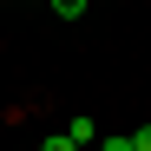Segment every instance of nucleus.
Returning <instances> with one entry per match:
<instances>
[{
	"mask_svg": "<svg viewBox=\"0 0 151 151\" xmlns=\"http://www.w3.org/2000/svg\"><path fill=\"white\" fill-rule=\"evenodd\" d=\"M40 151H79V145H72V138L59 132V138H40Z\"/></svg>",
	"mask_w": 151,
	"mask_h": 151,
	"instance_id": "obj_3",
	"label": "nucleus"
},
{
	"mask_svg": "<svg viewBox=\"0 0 151 151\" xmlns=\"http://www.w3.org/2000/svg\"><path fill=\"white\" fill-rule=\"evenodd\" d=\"M99 151H138V138H105Z\"/></svg>",
	"mask_w": 151,
	"mask_h": 151,
	"instance_id": "obj_4",
	"label": "nucleus"
},
{
	"mask_svg": "<svg viewBox=\"0 0 151 151\" xmlns=\"http://www.w3.org/2000/svg\"><path fill=\"white\" fill-rule=\"evenodd\" d=\"M53 13H59V20H79V13H86V0H53Z\"/></svg>",
	"mask_w": 151,
	"mask_h": 151,
	"instance_id": "obj_2",
	"label": "nucleus"
},
{
	"mask_svg": "<svg viewBox=\"0 0 151 151\" xmlns=\"http://www.w3.org/2000/svg\"><path fill=\"white\" fill-rule=\"evenodd\" d=\"M132 138H138V151H151V125H138V132H132Z\"/></svg>",
	"mask_w": 151,
	"mask_h": 151,
	"instance_id": "obj_5",
	"label": "nucleus"
},
{
	"mask_svg": "<svg viewBox=\"0 0 151 151\" xmlns=\"http://www.w3.org/2000/svg\"><path fill=\"white\" fill-rule=\"evenodd\" d=\"M66 138H72V145H92V138H99V125H92V118H72V125H66Z\"/></svg>",
	"mask_w": 151,
	"mask_h": 151,
	"instance_id": "obj_1",
	"label": "nucleus"
}]
</instances>
